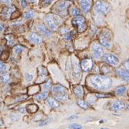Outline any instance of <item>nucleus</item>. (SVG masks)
Listing matches in <instances>:
<instances>
[{"label": "nucleus", "mask_w": 129, "mask_h": 129, "mask_svg": "<svg viewBox=\"0 0 129 129\" xmlns=\"http://www.w3.org/2000/svg\"><path fill=\"white\" fill-rule=\"evenodd\" d=\"M89 83L93 88L100 91H104L111 87L112 81L105 75H93L89 78Z\"/></svg>", "instance_id": "nucleus-1"}, {"label": "nucleus", "mask_w": 129, "mask_h": 129, "mask_svg": "<svg viewBox=\"0 0 129 129\" xmlns=\"http://www.w3.org/2000/svg\"><path fill=\"white\" fill-rule=\"evenodd\" d=\"M45 23L51 31H56L58 25L62 23V19L56 15H47L44 18Z\"/></svg>", "instance_id": "nucleus-2"}, {"label": "nucleus", "mask_w": 129, "mask_h": 129, "mask_svg": "<svg viewBox=\"0 0 129 129\" xmlns=\"http://www.w3.org/2000/svg\"><path fill=\"white\" fill-rule=\"evenodd\" d=\"M112 34L109 31L102 32L100 36V41L103 46L107 49L112 47Z\"/></svg>", "instance_id": "nucleus-3"}, {"label": "nucleus", "mask_w": 129, "mask_h": 129, "mask_svg": "<svg viewBox=\"0 0 129 129\" xmlns=\"http://www.w3.org/2000/svg\"><path fill=\"white\" fill-rule=\"evenodd\" d=\"M72 25H74V26L77 27V29H78V31L82 33L83 31H85L86 30V23H85V18L81 16H76L74 18V19L72 20Z\"/></svg>", "instance_id": "nucleus-4"}, {"label": "nucleus", "mask_w": 129, "mask_h": 129, "mask_svg": "<svg viewBox=\"0 0 129 129\" xmlns=\"http://www.w3.org/2000/svg\"><path fill=\"white\" fill-rule=\"evenodd\" d=\"M109 9H110L109 6L103 2H97L94 7L95 12L99 15H103L107 14L109 11Z\"/></svg>", "instance_id": "nucleus-5"}, {"label": "nucleus", "mask_w": 129, "mask_h": 129, "mask_svg": "<svg viewBox=\"0 0 129 129\" xmlns=\"http://www.w3.org/2000/svg\"><path fill=\"white\" fill-rule=\"evenodd\" d=\"M69 3L65 1H62V2H59L54 8H55V11L58 14L66 16L67 15V9L69 8Z\"/></svg>", "instance_id": "nucleus-6"}, {"label": "nucleus", "mask_w": 129, "mask_h": 129, "mask_svg": "<svg viewBox=\"0 0 129 129\" xmlns=\"http://www.w3.org/2000/svg\"><path fill=\"white\" fill-rule=\"evenodd\" d=\"M91 49H92V53H93V57L98 60L100 58H101L104 55V50H103V48L101 47V45L95 43L92 45V47H91Z\"/></svg>", "instance_id": "nucleus-7"}, {"label": "nucleus", "mask_w": 129, "mask_h": 129, "mask_svg": "<svg viewBox=\"0 0 129 129\" xmlns=\"http://www.w3.org/2000/svg\"><path fill=\"white\" fill-rule=\"evenodd\" d=\"M103 60L112 65H117L119 63V59L112 54H107L103 57Z\"/></svg>", "instance_id": "nucleus-8"}, {"label": "nucleus", "mask_w": 129, "mask_h": 129, "mask_svg": "<svg viewBox=\"0 0 129 129\" xmlns=\"http://www.w3.org/2000/svg\"><path fill=\"white\" fill-rule=\"evenodd\" d=\"M93 62L91 59H85L81 62V68L84 72H88L93 68Z\"/></svg>", "instance_id": "nucleus-9"}, {"label": "nucleus", "mask_w": 129, "mask_h": 129, "mask_svg": "<svg viewBox=\"0 0 129 129\" xmlns=\"http://www.w3.org/2000/svg\"><path fill=\"white\" fill-rule=\"evenodd\" d=\"M72 74L77 78H80L81 77V69L80 67L77 62L72 64Z\"/></svg>", "instance_id": "nucleus-10"}, {"label": "nucleus", "mask_w": 129, "mask_h": 129, "mask_svg": "<svg viewBox=\"0 0 129 129\" xmlns=\"http://www.w3.org/2000/svg\"><path fill=\"white\" fill-rule=\"evenodd\" d=\"M53 92L55 94H65L67 92V88L65 87L62 86H60V85L54 86L53 87Z\"/></svg>", "instance_id": "nucleus-11"}, {"label": "nucleus", "mask_w": 129, "mask_h": 129, "mask_svg": "<svg viewBox=\"0 0 129 129\" xmlns=\"http://www.w3.org/2000/svg\"><path fill=\"white\" fill-rule=\"evenodd\" d=\"M125 107V105L121 101H115L112 105V110H114V111H118V110H123Z\"/></svg>", "instance_id": "nucleus-12"}, {"label": "nucleus", "mask_w": 129, "mask_h": 129, "mask_svg": "<svg viewBox=\"0 0 129 129\" xmlns=\"http://www.w3.org/2000/svg\"><path fill=\"white\" fill-rule=\"evenodd\" d=\"M117 74L126 81H129V70H119L117 71Z\"/></svg>", "instance_id": "nucleus-13"}, {"label": "nucleus", "mask_w": 129, "mask_h": 129, "mask_svg": "<svg viewBox=\"0 0 129 129\" xmlns=\"http://www.w3.org/2000/svg\"><path fill=\"white\" fill-rule=\"evenodd\" d=\"M91 2L90 1H86V0H85V1H80V5H81V8L83 9V11L84 12H87L90 10V9H91Z\"/></svg>", "instance_id": "nucleus-14"}, {"label": "nucleus", "mask_w": 129, "mask_h": 129, "mask_svg": "<svg viewBox=\"0 0 129 129\" xmlns=\"http://www.w3.org/2000/svg\"><path fill=\"white\" fill-rule=\"evenodd\" d=\"M36 29H37V31L41 33L42 34H43L45 36H51V33L44 26V25H38L37 27H36Z\"/></svg>", "instance_id": "nucleus-15"}, {"label": "nucleus", "mask_w": 129, "mask_h": 129, "mask_svg": "<svg viewBox=\"0 0 129 129\" xmlns=\"http://www.w3.org/2000/svg\"><path fill=\"white\" fill-rule=\"evenodd\" d=\"M73 91L75 95L78 97H82L83 96V88L81 86H75L73 88Z\"/></svg>", "instance_id": "nucleus-16"}, {"label": "nucleus", "mask_w": 129, "mask_h": 129, "mask_svg": "<svg viewBox=\"0 0 129 129\" xmlns=\"http://www.w3.org/2000/svg\"><path fill=\"white\" fill-rule=\"evenodd\" d=\"M14 11H15V7H14V6H10V7H8L4 8V9H3L2 12V15H4L5 16L8 17V16H9L10 15H11Z\"/></svg>", "instance_id": "nucleus-17"}, {"label": "nucleus", "mask_w": 129, "mask_h": 129, "mask_svg": "<svg viewBox=\"0 0 129 129\" xmlns=\"http://www.w3.org/2000/svg\"><path fill=\"white\" fill-rule=\"evenodd\" d=\"M30 41H32V42L34 43V44H40V43L42 41V38L39 36L37 34L33 33L31 35Z\"/></svg>", "instance_id": "nucleus-18"}, {"label": "nucleus", "mask_w": 129, "mask_h": 129, "mask_svg": "<svg viewBox=\"0 0 129 129\" xmlns=\"http://www.w3.org/2000/svg\"><path fill=\"white\" fill-rule=\"evenodd\" d=\"M39 109V107L35 104H31L26 106V110L29 113H35Z\"/></svg>", "instance_id": "nucleus-19"}, {"label": "nucleus", "mask_w": 129, "mask_h": 129, "mask_svg": "<svg viewBox=\"0 0 129 129\" xmlns=\"http://www.w3.org/2000/svg\"><path fill=\"white\" fill-rule=\"evenodd\" d=\"M126 92V88L123 86H119L115 89V94L118 95V96H123L125 94Z\"/></svg>", "instance_id": "nucleus-20"}, {"label": "nucleus", "mask_w": 129, "mask_h": 129, "mask_svg": "<svg viewBox=\"0 0 129 129\" xmlns=\"http://www.w3.org/2000/svg\"><path fill=\"white\" fill-rule=\"evenodd\" d=\"M47 104L53 108H57L59 107V103L57 100H56L55 99H49L47 100Z\"/></svg>", "instance_id": "nucleus-21"}, {"label": "nucleus", "mask_w": 129, "mask_h": 129, "mask_svg": "<svg viewBox=\"0 0 129 129\" xmlns=\"http://www.w3.org/2000/svg\"><path fill=\"white\" fill-rule=\"evenodd\" d=\"M54 97L56 100L61 101H64L67 99V94H54Z\"/></svg>", "instance_id": "nucleus-22"}, {"label": "nucleus", "mask_w": 129, "mask_h": 129, "mask_svg": "<svg viewBox=\"0 0 129 129\" xmlns=\"http://www.w3.org/2000/svg\"><path fill=\"white\" fill-rule=\"evenodd\" d=\"M48 97V93L47 92H42L40 94H38L35 97V99H37L38 101H42L45 100Z\"/></svg>", "instance_id": "nucleus-23"}, {"label": "nucleus", "mask_w": 129, "mask_h": 129, "mask_svg": "<svg viewBox=\"0 0 129 129\" xmlns=\"http://www.w3.org/2000/svg\"><path fill=\"white\" fill-rule=\"evenodd\" d=\"M23 49H24V48H23V46L18 45V46H15L14 47V49H13V52H14L15 55H18L19 53L22 52V51H23Z\"/></svg>", "instance_id": "nucleus-24"}, {"label": "nucleus", "mask_w": 129, "mask_h": 129, "mask_svg": "<svg viewBox=\"0 0 129 129\" xmlns=\"http://www.w3.org/2000/svg\"><path fill=\"white\" fill-rule=\"evenodd\" d=\"M34 13L32 10H29L25 13L24 18H25V19H30L34 17Z\"/></svg>", "instance_id": "nucleus-25"}, {"label": "nucleus", "mask_w": 129, "mask_h": 129, "mask_svg": "<svg viewBox=\"0 0 129 129\" xmlns=\"http://www.w3.org/2000/svg\"><path fill=\"white\" fill-rule=\"evenodd\" d=\"M9 57V52L7 51H2V53L0 55V59L2 60L5 61V60H7Z\"/></svg>", "instance_id": "nucleus-26"}, {"label": "nucleus", "mask_w": 129, "mask_h": 129, "mask_svg": "<svg viewBox=\"0 0 129 129\" xmlns=\"http://www.w3.org/2000/svg\"><path fill=\"white\" fill-rule=\"evenodd\" d=\"M77 105H78L83 109H87L88 108L87 103L85 101H84L83 100H78V101H77Z\"/></svg>", "instance_id": "nucleus-27"}, {"label": "nucleus", "mask_w": 129, "mask_h": 129, "mask_svg": "<svg viewBox=\"0 0 129 129\" xmlns=\"http://www.w3.org/2000/svg\"><path fill=\"white\" fill-rule=\"evenodd\" d=\"M20 15H21L20 12H19V11L15 10V11H14V12H12V13L11 14V17H10V18H11L12 20H13V19H16V18H18V17H20Z\"/></svg>", "instance_id": "nucleus-28"}, {"label": "nucleus", "mask_w": 129, "mask_h": 129, "mask_svg": "<svg viewBox=\"0 0 129 129\" xmlns=\"http://www.w3.org/2000/svg\"><path fill=\"white\" fill-rule=\"evenodd\" d=\"M71 12H72V15H74L75 17L76 16H79L80 15V11L77 9V8H72V11H71Z\"/></svg>", "instance_id": "nucleus-29"}, {"label": "nucleus", "mask_w": 129, "mask_h": 129, "mask_svg": "<svg viewBox=\"0 0 129 129\" xmlns=\"http://www.w3.org/2000/svg\"><path fill=\"white\" fill-rule=\"evenodd\" d=\"M69 128H72V129H81L82 125L80 124H78V123H73V124H71L69 125Z\"/></svg>", "instance_id": "nucleus-30"}, {"label": "nucleus", "mask_w": 129, "mask_h": 129, "mask_svg": "<svg viewBox=\"0 0 129 129\" xmlns=\"http://www.w3.org/2000/svg\"><path fill=\"white\" fill-rule=\"evenodd\" d=\"M7 70V66L5 63L0 61V72H5Z\"/></svg>", "instance_id": "nucleus-31"}, {"label": "nucleus", "mask_w": 129, "mask_h": 129, "mask_svg": "<svg viewBox=\"0 0 129 129\" xmlns=\"http://www.w3.org/2000/svg\"><path fill=\"white\" fill-rule=\"evenodd\" d=\"M1 78H2V80L4 81V82H7L9 81L10 80V77L7 74H3L1 75Z\"/></svg>", "instance_id": "nucleus-32"}, {"label": "nucleus", "mask_w": 129, "mask_h": 129, "mask_svg": "<svg viewBox=\"0 0 129 129\" xmlns=\"http://www.w3.org/2000/svg\"><path fill=\"white\" fill-rule=\"evenodd\" d=\"M25 75H26V80L28 81H31L33 80V75L31 74H29V73H26Z\"/></svg>", "instance_id": "nucleus-33"}, {"label": "nucleus", "mask_w": 129, "mask_h": 129, "mask_svg": "<svg viewBox=\"0 0 129 129\" xmlns=\"http://www.w3.org/2000/svg\"><path fill=\"white\" fill-rule=\"evenodd\" d=\"M95 96L96 97H98V98H107V97H109V95H105V94H96Z\"/></svg>", "instance_id": "nucleus-34"}, {"label": "nucleus", "mask_w": 129, "mask_h": 129, "mask_svg": "<svg viewBox=\"0 0 129 129\" xmlns=\"http://www.w3.org/2000/svg\"><path fill=\"white\" fill-rule=\"evenodd\" d=\"M49 120L48 119H47V120H44L43 121H42L40 123V126H43V125H45L46 124H47L48 123H49Z\"/></svg>", "instance_id": "nucleus-35"}, {"label": "nucleus", "mask_w": 129, "mask_h": 129, "mask_svg": "<svg viewBox=\"0 0 129 129\" xmlns=\"http://www.w3.org/2000/svg\"><path fill=\"white\" fill-rule=\"evenodd\" d=\"M125 66L126 68V69L128 70H129V59H128L125 62Z\"/></svg>", "instance_id": "nucleus-36"}, {"label": "nucleus", "mask_w": 129, "mask_h": 129, "mask_svg": "<svg viewBox=\"0 0 129 129\" xmlns=\"http://www.w3.org/2000/svg\"><path fill=\"white\" fill-rule=\"evenodd\" d=\"M21 2V6L23 7H26L27 6V2H26V1H24V0H22Z\"/></svg>", "instance_id": "nucleus-37"}, {"label": "nucleus", "mask_w": 129, "mask_h": 129, "mask_svg": "<svg viewBox=\"0 0 129 129\" xmlns=\"http://www.w3.org/2000/svg\"><path fill=\"white\" fill-rule=\"evenodd\" d=\"M50 87V82H47V83H45V86H44V88H46V89H49Z\"/></svg>", "instance_id": "nucleus-38"}, {"label": "nucleus", "mask_w": 129, "mask_h": 129, "mask_svg": "<svg viewBox=\"0 0 129 129\" xmlns=\"http://www.w3.org/2000/svg\"><path fill=\"white\" fill-rule=\"evenodd\" d=\"M18 110L21 112V113H25L26 112V108L25 107H20V108H18Z\"/></svg>", "instance_id": "nucleus-39"}, {"label": "nucleus", "mask_w": 129, "mask_h": 129, "mask_svg": "<svg viewBox=\"0 0 129 129\" xmlns=\"http://www.w3.org/2000/svg\"><path fill=\"white\" fill-rule=\"evenodd\" d=\"M26 98H27V97H26H26L24 96V97H19V98H18L16 101H21V100H23V99H26Z\"/></svg>", "instance_id": "nucleus-40"}, {"label": "nucleus", "mask_w": 129, "mask_h": 129, "mask_svg": "<svg viewBox=\"0 0 129 129\" xmlns=\"http://www.w3.org/2000/svg\"><path fill=\"white\" fill-rule=\"evenodd\" d=\"M77 118V115H72V116H71V117L69 118V120H72V119Z\"/></svg>", "instance_id": "nucleus-41"}, {"label": "nucleus", "mask_w": 129, "mask_h": 129, "mask_svg": "<svg viewBox=\"0 0 129 129\" xmlns=\"http://www.w3.org/2000/svg\"><path fill=\"white\" fill-rule=\"evenodd\" d=\"M2 51H3V47L0 46V55H1V54L2 53Z\"/></svg>", "instance_id": "nucleus-42"}, {"label": "nucleus", "mask_w": 129, "mask_h": 129, "mask_svg": "<svg viewBox=\"0 0 129 129\" xmlns=\"http://www.w3.org/2000/svg\"><path fill=\"white\" fill-rule=\"evenodd\" d=\"M3 125V121L2 120V119H0V127H2Z\"/></svg>", "instance_id": "nucleus-43"}, {"label": "nucleus", "mask_w": 129, "mask_h": 129, "mask_svg": "<svg viewBox=\"0 0 129 129\" xmlns=\"http://www.w3.org/2000/svg\"><path fill=\"white\" fill-rule=\"evenodd\" d=\"M101 129H109V128H101Z\"/></svg>", "instance_id": "nucleus-44"}]
</instances>
